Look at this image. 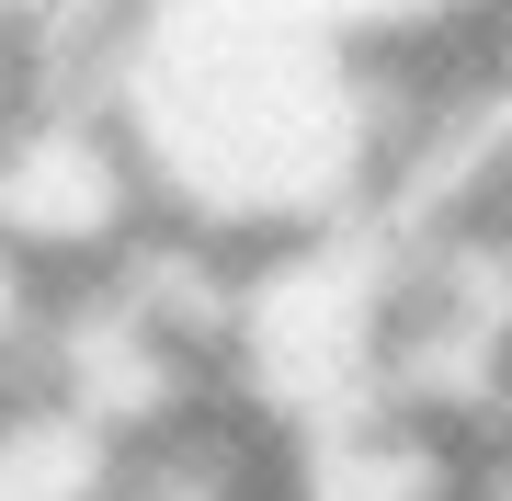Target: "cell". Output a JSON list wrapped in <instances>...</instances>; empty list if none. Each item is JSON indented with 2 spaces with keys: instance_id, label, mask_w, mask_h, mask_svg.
I'll return each mask as SVG.
<instances>
[{
  "instance_id": "3",
  "label": "cell",
  "mask_w": 512,
  "mask_h": 501,
  "mask_svg": "<svg viewBox=\"0 0 512 501\" xmlns=\"http://www.w3.org/2000/svg\"><path fill=\"white\" fill-rule=\"evenodd\" d=\"M137 445L92 422L69 388H46L35 365L0 388V501H126Z\"/></svg>"
},
{
  "instance_id": "2",
  "label": "cell",
  "mask_w": 512,
  "mask_h": 501,
  "mask_svg": "<svg viewBox=\"0 0 512 501\" xmlns=\"http://www.w3.org/2000/svg\"><path fill=\"white\" fill-rule=\"evenodd\" d=\"M148 183L103 92H35L0 126V262L35 297H92L148 251Z\"/></svg>"
},
{
  "instance_id": "1",
  "label": "cell",
  "mask_w": 512,
  "mask_h": 501,
  "mask_svg": "<svg viewBox=\"0 0 512 501\" xmlns=\"http://www.w3.org/2000/svg\"><path fill=\"white\" fill-rule=\"evenodd\" d=\"M103 114L137 149L148 217L228 262L376 217L399 171V114L365 69V23L296 0L114 12Z\"/></svg>"
}]
</instances>
